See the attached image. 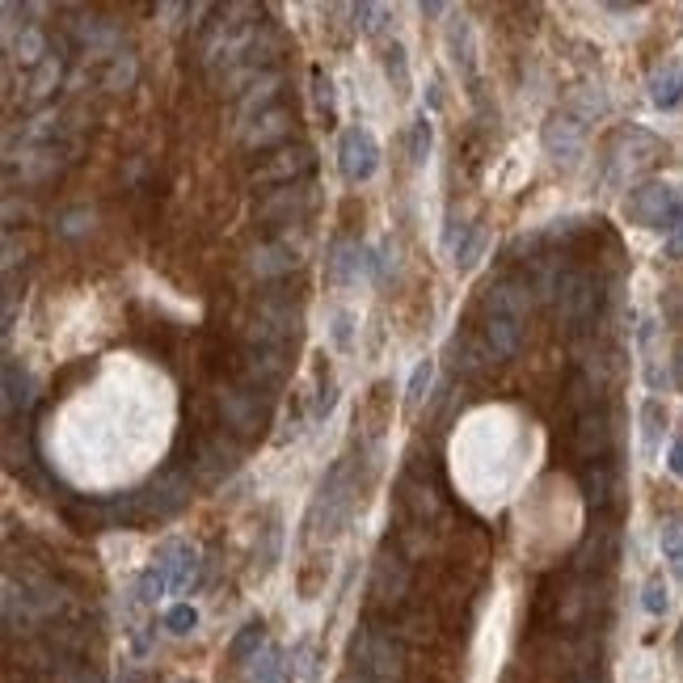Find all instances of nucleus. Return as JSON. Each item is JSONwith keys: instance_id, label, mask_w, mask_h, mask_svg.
Listing matches in <instances>:
<instances>
[{"instance_id": "nucleus-1", "label": "nucleus", "mask_w": 683, "mask_h": 683, "mask_svg": "<svg viewBox=\"0 0 683 683\" xmlns=\"http://www.w3.org/2000/svg\"><path fill=\"white\" fill-rule=\"evenodd\" d=\"M358 486L351 481V460H338L326 473V481L317 486V498L308 507V536H333L342 520L351 515L355 507Z\"/></svg>"}, {"instance_id": "nucleus-2", "label": "nucleus", "mask_w": 683, "mask_h": 683, "mask_svg": "<svg viewBox=\"0 0 683 683\" xmlns=\"http://www.w3.org/2000/svg\"><path fill=\"white\" fill-rule=\"evenodd\" d=\"M624 216L642 228H680L683 224V198L667 182H646L624 198Z\"/></svg>"}, {"instance_id": "nucleus-3", "label": "nucleus", "mask_w": 683, "mask_h": 683, "mask_svg": "<svg viewBox=\"0 0 683 683\" xmlns=\"http://www.w3.org/2000/svg\"><path fill=\"white\" fill-rule=\"evenodd\" d=\"M599 300H603V292H599V283L586 270H565L553 300L557 313H561V326L570 333H583L595 321V313H599Z\"/></svg>"}, {"instance_id": "nucleus-4", "label": "nucleus", "mask_w": 683, "mask_h": 683, "mask_svg": "<svg viewBox=\"0 0 683 683\" xmlns=\"http://www.w3.org/2000/svg\"><path fill=\"white\" fill-rule=\"evenodd\" d=\"M295 333H300V308L292 300H261L249 317V329H245L249 346H279V351H288Z\"/></svg>"}, {"instance_id": "nucleus-5", "label": "nucleus", "mask_w": 683, "mask_h": 683, "mask_svg": "<svg viewBox=\"0 0 683 683\" xmlns=\"http://www.w3.org/2000/svg\"><path fill=\"white\" fill-rule=\"evenodd\" d=\"M216 410H220L224 430L236 435V439H254L261 426H266V401H261V392L245 389V385L216 392Z\"/></svg>"}, {"instance_id": "nucleus-6", "label": "nucleus", "mask_w": 683, "mask_h": 683, "mask_svg": "<svg viewBox=\"0 0 683 683\" xmlns=\"http://www.w3.org/2000/svg\"><path fill=\"white\" fill-rule=\"evenodd\" d=\"M380 169V144L367 127H346L338 135V173L358 186Z\"/></svg>"}, {"instance_id": "nucleus-7", "label": "nucleus", "mask_w": 683, "mask_h": 683, "mask_svg": "<svg viewBox=\"0 0 683 683\" xmlns=\"http://www.w3.org/2000/svg\"><path fill=\"white\" fill-rule=\"evenodd\" d=\"M326 275L329 283H338V288L358 283L363 275H380V254L376 249H363L351 236H338L326 254Z\"/></svg>"}, {"instance_id": "nucleus-8", "label": "nucleus", "mask_w": 683, "mask_h": 683, "mask_svg": "<svg viewBox=\"0 0 683 683\" xmlns=\"http://www.w3.org/2000/svg\"><path fill=\"white\" fill-rule=\"evenodd\" d=\"M540 144H545V153H549L557 164L574 169L586 153V123L574 119L570 110H561V114H553V119L540 127Z\"/></svg>"}, {"instance_id": "nucleus-9", "label": "nucleus", "mask_w": 683, "mask_h": 683, "mask_svg": "<svg viewBox=\"0 0 683 683\" xmlns=\"http://www.w3.org/2000/svg\"><path fill=\"white\" fill-rule=\"evenodd\" d=\"M241 380H245V389L254 392H275L283 380H288V351H279V346H249L245 342V351H241Z\"/></svg>"}, {"instance_id": "nucleus-10", "label": "nucleus", "mask_w": 683, "mask_h": 683, "mask_svg": "<svg viewBox=\"0 0 683 683\" xmlns=\"http://www.w3.org/2000/svg\"><path fill=\"white\" fill-rule=\"evenodd\" d=\"M317 207V186H283V191H270L258 203V220L261 224H304V216Z\"/></svg>"}, {"instance_id": "nucleus-11", "label": "nucleus", "mask_w": 683, "mask_h": 683, "mask_svg": "<svg viewBox=\"0 0 683 683\" xmlns=\"http://www.w3.org/2000/svg\"><path fill=\"white\" fill-rule=\"evenodd\" d=\"M570 448L586 464H608L612 455V418L603 410H586L574 418V435H570Z\"/></svg>"}, {"instance_id": "nucleus-12", "label": "nucleus", "mask_w": 683, "mask_h": 683, "mask_svg": "<svg viewBox=\"0 0 683 683\" xmlns=\"http://www.w3.org/2000/svg\"><path fill=\"white\" fill-rule=\"evenodd\" d=\"M313 164H317V153H313L308 144L279 148V153L254 173V186H279V191H283V186H300V178L313 173Z\"/></svg>"}, {"instance_id": "nucleus-13", "label": "nucleus", "mask_w": 683, "mask_h": 683, "mask_svg": "<svg viewBox=\"0 0 683 683\" xmlns=\"http://www.w3.org/2000/svg\"><path fill=\"white\" fill-rule=\"evenodd\" d=\"M139 507L153 520H173L178 511L191 507V477L186 473H164V477H157L153 486L139 493Z\"/></svg>"}, {"instance_id": "nucleus-14", "label": "nucleus", "mask_w": 683, "mask_h": 683, "mask_svg": "<svg viewBox=\"0 0 683 683\" xmlns=\"http://www.w3.org/2000/svg\"><path fill=\"white\" fill-rule=\"evenodd\" d=\"M658 153H662V144L654 139L650 131L624 127V131H617L612 144H608V173H629V169H637V164H650Z\"/></svg>"}, {"instance_id": "nucleus-15", "label": "nucleus", "mask_w": 683, "mask_h": 683, "mask_svg": "<svg viewBox=\"0 0 683 683\" xmlns=\"http://www.w3.org/2000/svg\"><path fill=\"white\" fill-rule=\"evenodd\" d=\"M410 590V561L397 549H380L371 561V595L376 603H397Z\"/></svg>"}, {"instance_id": "nucleus-16", "label": "nucleus", "mask_w": 683, "mask_h": 683, "mask_svg": "<svg viewBox=\"0 0 683 683\" xmlns=\"http://www.w3.org/2000/svg\"><path fill=\"white\" fill-rule=\"evenodd\" d=\"M68 161H72V157L60 153L56 144H51V148H31V153H13V157H9V182H22V186L47 182V178H56Z\"/></svg>"}, {"instance_id": "nucleus-17", "label": "nucleus", "mask_w": 683, "mask_h": 683, "mask_svg": "<svg viewBox=\"0 0 683 683\" xmlns=\"http://www.w3.org/2000/svg\"><path fill=\"white\" fill-rule=\"evenodd\" d=\"M295 131V114L288 106H270L266 114H258L249 127H241V144L249 153H261V148H279L283 139H292Z\"/></svg>"}, {"instance_id": "nucleus-18", "label": "nucleus", "mask_w": 683, "mask_h": 683, "mask_svg": "<svg viewBox=\"0 0 683 683\" xmlns=\"http://www.w3.org/2000/svg\"><path fill=\"white\" fill-rule=\"evenodd\" d=\"M481 308L486 317H507V321H527L532 313V288L527 283H489L481 292Z\"/></svg>"}, {"instance_id": "nucleus-19", "label": "nucleus", "mask_w": 683, "mask_h": 683, "mask_svg": "<svg viewBox=\"0 0 683 683\" xmlns=\"http://www.w3.org/2000/svg\"><path fill=\"white\" fill-rule=\"evenodd\" d=\"M617 557H620L617 527H590L586 540L578 545V553H574V570L578 574H603Z\"/></svg>"}, {"instance_id": "nucleus-20", "label": "nucleus", "mask_w": 683, "mask_h": 683, "mask_svg": "<svg viewBox=\"0 0 683 683\" xmlns=\"http://www.w3.org/2000/svg\"><path fill=\"white\" fill-rule=\"evenodd\" d=\"M232 468H236V443H232V439H224V435H211V439H203V443H198L195 473L207 481V486L224 481Z\"/></svg>"}, {"instance_id": "nucleus-21", "label": "nucleus", "mask_w": 683, "mask_h": 683, "mask_svg": "<svg viewBox=\"0 0 683 683\" xmlns=\"http://www.w3.org/2000/svg\"><path fill=\"white\" fill-rule=\"evenodd\" d=\"M157 565L169 574V590H186V586H195L198 553L186 545V540H164L161 549H157Z\"/></svg>"}, {"instance_id": "nucleus-22", "label": "nucleus", "mask_w": 683, "mask_h": 683, "mask_svg": "<svg viewBox=\"0 0 683 683\" xmlns=\"http://www.w3.org/2000/svg\"><path fill=\"white\" fill-rule=\"evenodd\" d=\"M295 266H300V249H292L288 236L266 241V245H258V249L249 254V270H254L258 279H283V275H292Z\"/></svg>"}, {"instance_id": "nucleus-23", "label": "nucleus", "mask_w": 683, "mask_h": 683, "mask_svg": "<svg viewBox=\"0 0 683 683\" xmlns=\"http://www.w3.org/2000/svg\"><path fill=\"white\" fill-rule=\"evenodd\" d=\"M489 363H493V355H489L486 338H473V333H455L452 346H448V367H452L455 376H481Z\"/></svg>"}, {"instance_id": "nucleus-24", "label": "nucleus", "mask_w": 683, "mask_h": 683, "mask_svg": "<svg viewBox=\"0 0 683 683\" xmlns=\"http://www.w3.org/2000/svg\"><path fill=\"white\" fill-rule=\"evenodd\" d=\"M279 89H283V76H279V72H266V76H258V81L249 85V94L241 98V106H236L241 127H249V123H254V114H266V110L275 106V98H279Z\"/></svg>"}, {"instance_id": "nucleus-25", "label": "nucleus", "mask_w": 683, "mask_h": 683, "mask_svg": "<svg viewBox=\"0 0 683 683\" xmlns=\"http://www.w3.org/2000/svg\"><path fill=\"white\" fill-rule=\"evenodd\" d=\"M481 338H486V346H489V355H493V363H502V358H515V355H520V342H523V321L486 317Z\"/></svg>"}, {"instance_id": "nucleus-26", "label": "nucleus", "mask_w": 683, "mask_h": 683, "mask_svg": "<svg viewBox=\"0 0 683 683\" xmlns=\"http://www.w3.org/2000/svg\"><path fill=\"white\" fill-rule=\"evenodd\" d=\"M620 493V477L612 464H586L583 473V498L595 507V511H603V507H612Z\"/></svg>"}, {"instance_id": "nucleus-27", "label": "nucleus", "mask_w": 683, "mask_h": 683, "mask_svg": "<svg viewBox=\"0 0 683 683\" xmlns=\"http://www.w3.org/2000/svg\"><path fill=\"white\" fill-rule=\"evenodd\" d=\"M295 662H288V650L283 646H266V650L249 662L245 671V683H292Z\"/></svg>"}, {"instance_id": "nucleus-28", "label": "nucleus", "mask_w": 683, "mask_h": 683, "mask_svg": "<svg viewBox=\"0 0 683 683\" xmlns=\"http://www.w3.org/2000/svg\"><path fill=\"white\" fill-rule=\"evenodd\" d=\"M34 401V380L22 358H4V414H22Z\"/></svg>"}, {"instance_id": "nucleus-29", "label": "nucleus", "mask_w": 683, "mask_h": 683, "mask_svg": "<svg viewBox=\"0 0 683 683\" xmlns=\"http://www.w3.org/2000/svg\"><path fill=\"white\" fill-rule=\"evenodd\" d=\"M448 51H452V64L473 81L477 76V47H473V22L468 17H452V26H448Z\"/></svg>"}, {"instance_id": "nucleus-30", "label": "nucleus", "mask_w": 683, "mask_h": 683, "mask_svg": "<svg viewBox=\"0 0 683 683\" xmlns=\"http://www.w3.org/2000/svg\"><path fill=\"white\" fill-rule=\"evenodd\" d=\"M489 249V228L486 224H468L464 232H460V245L452 249V261L460 275H473L477 266H481V258H486Z\"/></svg>"}, {"instance_id": "nucleus-31", "label": "nucleus", "mask_w": 683, "mask_h": 683, "mask_svg": "<svg viewBox=\"0 0 683 683\" xmlns=\"http://www.w3.org/2000/svg\"><path fill=\"white\" fill-rule=\"evenodd\" d=\"M401 507L410 511V520L423 527V523H430L439 515V493H435V486H426V481H405L401 486Z\"/></svg>"}, {"instance_id": "nucleus-32", "label": "nucleus", "mask_w": 683, "mask_h": 683, "mask_svg": "<svg viewBox=\"0 0 683 683\" xmlns=\"http://www.w3.org/2000/svg\"><path fill=\"white\" fill-rule=\"evenodd\" d=\"M266 650V620H245L228 646V658L232 662H254L258 654Z\"/></svg>"}, {"instance_id": "nucleus-33", "label": "nucleus", "mask_w": 683, "mask_h": 683, "mask_svg": "<svg viewBox=\"0 0 683 683\" xmlns=\"http://www.w3.org/2000/svg\"><path fill=\"white\" fill-rule=\"evenodd\" d=\"M9 51H13V60H17V64H26L31 72L42 64L47 56H51V51H47V38H42L38 26H22V38H13V42H9Z\"/></svg>"}, {"instance_id": "nucleus-34", "label": "nucleus", "mask_w": 683, "mask_h": 683, "mask_svg": "<svg viewBox=\"0 0 683 683\" xmlns=\"http://www.w3.org/2000/svg\"><path fill=\"white\" fill-rule=\"evenodd\" d=\"M72 34H76V42H81L89 56H98L101 47H114V38H119V31L106 26L101 17H81V22H72Z\"/></svg>"}, {"instance_id": "nucleus-35", "label": "nucleus", "mask_w": 683, "mask_h": 683, "mask_svg": "<svg viewBox=\"0 0 683 683\" xmlns=\"http://www.w3.org/2000/svg\"><path fill=\"white\" fill-rule=\"evenodd\" d=\"M637 418H642V448L654 452V448L662 443V435H667V405H662L658 397H646Z\"/></svg>"}, {"instance_id": "nucleus-36", "label": "nucleus", "mask_w": 683, "mask_h": 683, "mask_svg": "<svg viewBox=\"0 0 683 683\" xmlns=\"http://www.w3.org/2000/svg\"><path fill=\"white\" fill-rule=\"evenodd\" d=\"M135 76H139L135 56H127V51H114V56H110V64H106V72H101V89H110V94H123V89H131V85H135Z\"/></svg>"}, {"instance_id": "nucleus-37", "label": "nucleus", "mask_w": 683, "mask_h": 683, "mask_svg": "<svg viewBox=\"0 0 683 683\" xmlns=\"http://www.w3.org/2000/svg\"><path fill=\"white\" fill-rule=\"evenodd\" d=\"M60 76H64V64H60V56H47V60H42V64L34 68L31 76H26V98H31V101L51 98V89L60 85Z\"/></svg>"}, {"instance_id": "nucleus-38", "label": "nucleus", "mask_w": 683, "mask_h": 683, "mask_svg": "<svg viewBox=\"0 0 683 683\" xmlns=\"http://www.w3.org/2000/svg\"><path fill=\"white\" fill-rule=\"evenodd\" d=\"M164 590H169V574H164L161 565L153 561V565H148V570H144V574L131 583V599H135L139 608H153Z\"/></svg>"}, {"instance_id": "nucleus-39", "label": "nucleus", "mask_w": 683, "mask_h": 683, "mask_svg": "<svg viewBox=\"0 0 683 683\" xmlns=\"http://www.w3.org/2000/svg\"><path fill=\"white\" fill-rule=\"evenodd\" d=\"M658 549H662V557L675 565V574L683 578V520L680 515L662 520V527H658Z\"/></svg>"}, {"instance_id": "nucleus-40", "label": "nucleus", "mask_w": 683, "mask_h": 683, "mask_svg": "<svg viewBox=\"0 0 683 683\" xmlns=\"http://www.w3.org/2000/svg\"><path fill=\"white\" fill-rule=\"evenodd\" d=\"M380 60H385V76H389L392 94H410V56H405V47L389 42Z\"/></svg>"}, {"instance_id": "nucleus-41", "label": "nucleus", "mask_w": 683, "mask_h": 683, "mask_svg": "<svg viewBox=\"0 0 683 683\" xmlns=\"http://www.w3.org/2000/svg\"><path fill=\"white\" fill-rule=\"evenodd\" d=\"M570 114L574 119H599V114H608V94L599 89V85H583V89H574V98H570Z\"/></svg>"}, {"instance_id": "nucleus-42", "label": "nucleus", "mask_w": 683, "mask_h": 683, "mask_svg": "<svg viewBox=\"0 0 683 683\" xmlns=\"http://www.w3.org/2000/svg\"><path fill=\"white\" fill-rule=\"evenodd\" d=\"M430 148H435V123H430V114L423 110V114L410 123V164H426Z\"/></svg>"}, {"instance_id": "nucleus-43", "label": "nucleus", "mask_w": 683, "mask_h": 683, "mask_svg": "<svg viewBox=\"0 0 683 683\" xmlns=\"http://www.w3.org/2000/svg\"><path fill=\"white\" fill-rule=\"evenodd\" d=\"M435 385V358H423L414 371H410V385H405V410H418L426 401V392Z\"/></svg>"}, {"instance_id": "nucleus-44", "label": "nucleus", "mask_w": 683, "mask_h": 683, "mask_svg": "<svg viewBox=\"0 0 683 683\" xmlns=\"http://www.w3.org/2000/svg\"><path fill=\"white\" fill-rule=\"evenodd\" d=\"M680 81H683V72H662V76H654V106L658 110H671V106H680L683 101V89H680Z\"/></svg>"}, {"instance_id": "nucleus-45", "label": "nucleus", "mask_w": 683, "mask_h": 683, "mask_svg": "<svg viewBox=\"0 0 683 683\" xmlns=\"http://www.w3.org/2000/svg\"><path fill=\"white\" fill-rule=\"evenodd\" d=\"M313 98H317V110L333 123L338 119V94H333V76L326 68H313Z\"/></svg>"}, {"instance_id": "nucleus-46", "label": "nucleus", "mask_w": 683, "mask_h": 683, "mask_svg": "<svg viewBox=\"0 0 683 683\" xmlns=\"http://www.w3.org/2000/svg\"><path fill=\"white\" fill-rule=\"evenodd\" d=\"M642 608H646L650 617H667V612H671V586L662 583L658 574L646 578V586H642Z\"/></svg>"}, {"instance_id": "nucleus-47", "label": "nucleus", "mask_w": 683, "mask_h": 683, "mask_svg": "<svg viewBox=\"0 0 683 683\" xmlns=\"http://www.w3.org/2000/svg\"><path fill=\"white\" fill-rule=\"evenodd\" d=\"M164 629H169L173 637H191L198 629V608L195 603H173V608L164 612Z\"/></svg>"}, {"instance_id": "nucleus-48", "label": "nucleus", "mask_w": 683, "mask_h": 683, "mask_svg": "<svg viewBox=\"0 0 683 683\" xmlns=\"http://www.w3.org/2000/svg\"><path fill=\"white\" fill-rule=\"evenodd\" d=\"M351 13H355V26L367 34V38H376V34L385 31V17H389V9H385V4H355Z\"/></svg>"}, {"instance_id": "nucleus-49", "label": "nucleus", "mask_w": 683, "mask_h": 683, "mask_svg": "<svg viewBox=\"0 0 683 683\" xmlns=\"http://www.w3.org/2000/svg\"><path fill=\"white\" fill-rule=\"evenodd\" d=\"M329 333H333L338 351H351V342H355V313L333 308V313H329Z\"/></svg>"}, {"instance_id": "nucleus-50", "label": "nucleus", "mask_w": 683, "mask_h": 683, "mask_svg": "<svg viewBox=\"0 0 683 683\" xmlns=\"http://www.w3.org/2000/svg\"><path fill=\"white\" fill-rule=\"evenodd\" d=\"M89 228H94V211H89V207H72V211L60 216L56 232H60V236H81V232H89Z\"/></svg>"}, {"instance_id": "nucleus-51", "label": "nucleus", "mask_w": 683, "mask_h": 683, "mask_svg": "<svg viewBox=\"0 0 683 683\" xmlns=\"http://www.w3.org/2000/svg\"><path fill=\"white\" fill-rule=\"evenodd\" d=\"M586 220L583 216H565V220H553V224L545 228V236H553V241H565V236H574V232H583Z\"/></svg>"}, {"instance_id": "nucleus-52", "label": "nucleus", "mask_w": 683, "mask_h": 683, "mask_svg": "<svg viewBox=\"0 0 683 683\" xmlns=\"http://www.w3.org/2000/svg\"><path fill=\"white\" fill-rule=\"evenodd\" d=\"M333 405H338V385H326V389L317 392V405H313V418L321 423V418H329L333 414Z\"/></svg>"}, {"instance_id": "nucleus-53", "label": "nucleus", "mask_w": 683, "mask_h": 683, "mask_svg": "<svg viewBox=\"0 0 683 683\" xmlns=\"http://www.w3.org/2000/svg\"><path fill=\"white\" fill-rule=\"evenodd\" d=\"M22 258H26V245H17V236L9 232V236H4V275H9Z\"/></svg>"}, {"instance_id": "nucleus-54", "label": "nucleus", "mask_w": 683, "mask_h": 683, "mask_svg": "<svg viewBox=\"0 0 683 683\" xmlns=\"http://www.w3.org/2000/svg\"><path fill=\"white\" fill-rule=\"evenodd\" d=\"M439 106H443V81L430 76V85H426V114H435Z\"/></svg>"}, {"instance_id": "nucleus-55", "label": "nucleus", "mask_w": 683, "mask_h": 683, "mask_svg": "<svg viewBox=\"0 0 683 683\" xmlns=\"http://www.w3.org/2000/svg\"><path fill=\"white\" fill-rule=\"evenodd\" d=\"M667 468H671L675 477H683V439L671 443V452H667Z\"/></svg>"}, {"instance_id": "nucleus-56", "label": "nucleus", "mask_w": 683, "mask_h": 683, "mask_svg": "<svg viewBox=\"0 0 683 683\" xmlns=\"http://www.w3.org/2000/svg\"><path fill=\"white\" fill-rule=\"evenodd\" d=\"M680 313H683V295H680V288H671V292H667V317L680 321Z\"/></svg>"}, {"instance_id": "nucleus-57", "label": "nucleus", "mask_w": 683, "mask_h": 683, "mask_svg": "<svg viewBox=\"0 0 683 683\" xmlns=\"http://www.w3.org/2000/svg\"><path fill=\"white\" fill-rule=\"evenodd\" d=\"M667 258H683V224L671 232V241H667Z\"/></svg>"}, {"instance_id": "nucleus-58", "label": "nucleus", "mask_w": 683, "mask_h": 683, "mask_svg": "<svg viewBox=\"0 0 683 683\" xmlns=\"http://www.w3.org/2000/svg\"><path fill=\"white\" fill-rule=\"evenodd\" d=\"M671 380L683 389V346H675V358H671Z\"/></svg>"}, {"instance_id": "nucleus-59", "label": "nucleus", "mask_w": 683, "mask_h": 683, "mask_svg": "<svg viewBox=\"0 0 683 683\" xmlns=\"http://www.w3.org/2000/svg\"><path fill=\"white\" fill-rule=\"evenodd\" d=\"M342 683H376V680H371V675H363V671H358V667H355L351 675H342Z\"/></svg>"}, {"instance_id": "nucleus-60", "label": "nucleus", "mask_w": 683, "mask_h": 683, "mask_svg": "<svg viewBox=\"0 0 683 683\" xmlns=\"http://www.w3.org/2000/svg\"><path fill=\"white\" fill-rule=\"evenodd\" d=\"M178 683H195V680H178Z\"/></svg>"}, {"instance_id": "nucleus-61", "label": "nucleus", "mask_w": 683, "mask_h": 683, "mask_svg": "<svg viewBox=\"0 0 683 683\" xmlns=\"http://www.w3.org/2000/svg\"><path fill=\"white\" fill-rule=\"evenodd\" d=\"M583 683H599V680H583Z\"/></svg>"}, {"instance_id": "nucleus-62", "label": "nucleus", "mask_w": 683, "mask_h": 683, "mask_svg": "<svg viewBox=\"0 0 683 683\" xmlns=\"http://www.w3.org/2000/svg\"><path fill=\"white\" fill-rule=\"evenodd\" d=\"M680 89H683V81H680Z\"/></svg>"}]
</instances>
